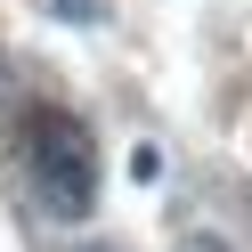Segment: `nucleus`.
<instances>
[{"label": "nucleus", "mask_w": 252, "mask_h": 252, "mask_svg": "<svg viewBox=\"0 0 252 252\" xmlns=\"http://www.w3.org/2000/svg\"><path fill=\"white\" fill-rule=\"evenodd\" d=\"M25 179H33V195L57 220H82L98 203V147H90V130L73 114H57V106H33L25 114Z\"/></svg>", "instance_id": "f257e3e1"}, {"label": "nucleus", "mask_w": 252, "mask_h": 252, "mask_svg": "<svg viewBox=\"0 0 252 252\" xmlns=\"http://www.w3.org/2000/svg\"><path fill=\"white\" fill-rule=\"evenodd\" d=\"M130 179H147V187L163 179V147H138V155H130Z\"/></svg>", "instance_id": "f03ea898"}, {"label": "nucleus", "mask_w": 252, "mask_h": 252, "mask_svg": "<svg viewBox=\"0 0 252 252\" xmlns=\"http://www.w3.org/2000/svg\"><path fill=\"white\" fill-rule=\"evenodd\" d=\"M171 252H236V244H220L212 228H187V236H179V244H171Z\"/></svg>", "instance_id": "7ed1b4c3"}]
</instances>
